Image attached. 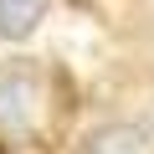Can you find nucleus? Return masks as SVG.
<instances>
[{
    "instance_id": "f257e3e1",
    "label": "nucleus",
    "mask_w": 154,
    "mask_h": 154,
    "mask_svg": "<svg viewBox=\"0 0 154 154\" xmlns=\"http://www.w3.org/2000/svg\"><path fill=\"white\" fill-rule=\"evenodd\" d=\"M36 123V72L31 67H5L0 72V128L26 134Z\"/></svg>"
},
{
    "instance_id": "f03ea898",
    "label": "nucleus",
    "mask_w": 154,
    "mask_h": 154,
    "mask_svg": "<svg viewBox=\"0 0 154 154\" xmlns=\"http://www.w3.org/2000/svg\"><path fill=\"white\" fill-rule=\"evenodd\" d=\"M77 154H144V134L134 123H108V128H93Z\"/></svg>"
},
{
    "instance_id": "7ed1b4c3",
    "label": "nucleus",
    "mask_w": 154,
    "mask_h": 154,
    "mask_svg": "<svg viewBox=\"0 0 154 154\" xmlns=\"http://www.w3.org/2000/svg\"><path fill=\"white\" fill-rule=\"evenodd\" d=\"M46 16V0H0V36L5 41H26Z\"/></svg>"
},
{
    "instance_id": "20e7f679",
    "label": "nucleus",
    "mask_w": 154,
    "mask_h": 154,
    "mask_svg": "<svg viewBox=\"0 0 154 154\" xmlns=\"http://www.w3.org/2000/svg\"><path fill=\"white\" fill-rule=\"evenodd\" d=\"M72 5H88V0H72Z\"/></svg>"
},
{
    "instance_id": "39448f33",
    "label": "nucleus",
    "mask_w": 154,
    "mask_h": 154,
    "mask_svg": "<svg viewBox=\"0 0 154 154\" xmlns=\"http://www.w3.org/2000/svg\"><path fill=\"white\" fill-rule=\"evenodd\" d=\"M0 154H5V149H0Z\"/></svg>"
}]
</instances>
